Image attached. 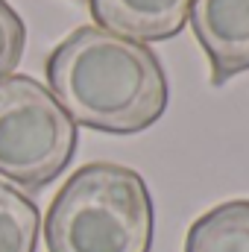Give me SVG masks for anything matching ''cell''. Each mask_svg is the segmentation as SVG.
Segmentation results:
<instances>
[{"label":"cell","instance_id":"obj_1","mask_svg":"<svg viewBox=\"0 0 249 252\" xmlns=\"http://www.w3.org/2000/svg\"><path fill=\"white\" fill-rule=\"evenodd\" d=\"M47 85L70 121L109 135H135L156 124L170 100L158 56L94 24L76 27L47 62Z\"/></svg>","mask_w":249,"mask_h":252},{"label":"cell","instance_id":"obj_2","mask_svg":"<svg viewBox=\"0 0 249 252\" xmlns=\"http://www.w3.org/2000/svg\"><path fill=\"white\" fill-rule=\"evenodd\" d=\"M153 196L144 176L112 161L82 164L53 196L47 252H150Z\"/></svg>","mask_w":249,"mask_h":252},{"label":"cell","instance_id":"obj_3","mask_svg":"<svg viewBox=\"0 0 249 252\" xmlns=\"http://www.w3.org/2000/svg\"><path fill=\"white\" fill-rule=\"evenodd\" d=\"M76 124L27 73L0 79V176L27 190L59 179L76 153Z\"/></svg>","mask_w":249,"mask_h":252},{"label":"cell","instance_id":"obj_4","mask_svg":"<svg viewBox=\"0 0 249 252\" xmlns=\"http://www.w3.org/2000/svg\"><path fill=\"white\" fill-rule=\"evenodd\" d=\"M187 18L214 88L249 70V0H193Z\"/></svg>","mask_w":249,"mask_h":252},{"label":"cell","instance_id":"obj_5","mask_svg":"<svg viewBox=\"0 0 249 252\" xmlns=\"http://www.w3.org/2000/svg\"><path fill=\"white\" fill-rule=\"evenodd\" d=\"M193 0H88L94 27L132 41H167L187 24Z\"/></svg>","mask_w":249,"mask_h":252},{"label":"cell","instance_id":"obj_6","mask_svg":"<svg viewBox=\"0 0 249 252\" xmlns=\"http://www.w3.org/2000/svg\"><path fill=\"white\" fill-rule=\"evenodd\" d=\"M185 252H249V199H229L190 223Z\"/></svg>","mask_w":249,"mask_h":252},{"label":"cell","instance_id":"obj_7","mask_svg":"<svg viewBox=\"0 0 249 252\" xmlns=\"http://www.w3.org/2000/svg\"><path fill=\"white\" fill-rule=\"evenodd\" d=\"M38 229V205L9 182H0V252H35Z\"/></svg>","mask_w":249,"mask_h":252},{"label":"cell","instance_id":"obj_8","mask_svg":"<svg viewBox=\"0 0 249 252\" xmlns=\"http://www.w3.org/2000/svg\"><path fill=\"white\" fill-rule=\"evenodd\" d=\"M24 44H27V27L21 15L6 0H0V79L15 73L24 56Z\"/></svg>","mask_w":249,"mask_h":252}]
</instances>
